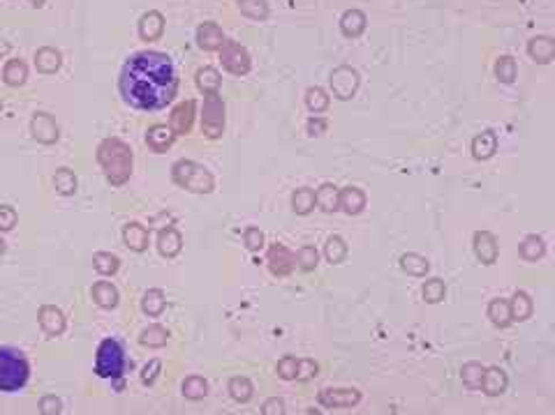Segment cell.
Instances as JSON below:
<instances>
[{
	"instance_id": "1",
	"label": "cell",
	"mask_w": 555,
	"mask_h": 415,
	"mask_svg": "<svg viewBox=\"0 0 555 415\" xmlns=\"http://www.w3.org/2000/svg\"><path fill=\"white\" fill-rule=\"evenodd\" d=\"M123 102L137 111H162L179 95V69L171 56L155 48L132 53L119 76Z\"/></svg>"
},
{
	"instance_id": "2",
	"label": "cell",
	"mask_w": 555,
	"mask_h": 415,
	"mask_svg": "<svg viewBox=\"0 0 555 415\" xmlns=\"http://www.w3.org/2000/svg\"><path fill=\"white\" fill-rule=\"evenodd\" d=\"M95 160L111 187H123L130 183L134 171V153L130 143H125L119 136L102 138L95 150Z\"/></svg>"
},
{
	"instance_id": "3",
	"label": "cell",
	"mask_w": 555,
	"mask_h": 415,
	"mask_svg": "<svg viewBox=\"0 0 555 415\" xmlns=\"http://www.w3.org/2000/svg\"><path fill=\"white\" fill-rule=\"evenodd\" d=\"M31 381V362L14 346H0V392H19Z\"/></svg>"
},
{
	"instance_id": "4",
	"label": "cell",
	"mask_w": 555,
	"mask_h": 415,
	"mask_svg": "<svg viewBox=\"0 0 555 415\" xmlns=\"http://www.w3.org/2000/svg\"><path fill=\"white\" fill-rule=\"evenodd\" d=\"M171 183L181 187L185 192L192 194H211L216 190V180H213V173L192 160H179L171 164Z\"/></svg>"
},
{
	"instance_id": "5",
	"label": "cell",
	"mask_w": 555,
	"mask_h": 415,
	"mask_svg": "<svg viewBox=\"0 0 555 415\" xmlns=\"http://www.w3.org/2000/svg\"><path fill=\"white\" fill-rule=\"evenodd\" d=\"M128 372V358L119 339L106 337L95 351V374L106 381H121Z\"/></svg>"
},
{
	"instance_id": "6",
	"label": "cell",
	"mask_w": 555,
	"mask_h": 415,
	"mask_svg": "<svg viewBox=\"0 0 555 415\" xmlns=\"http://www.w3.org/2000/svg\"><path fill=\"white\" fill-rule=\"evenodd\" d=\"M201 132L206 138H220L225 134V102L218 95H206L201 106Z\"/></svg>"
},
{
	"instance_id": "7",
	"label": "cell",
	"mask_w": 555,
	"mask_h": 415,
	"mask_svg": "<svg viewBox=\"0 0 555 415\" xmlns=\"http://www.w3.org/2000/svg\"><path fill=\"white\" fill-rule=\"evenodd\" d=\"M359 86H361V76H359V72L352 65H338L329 76L331 95L340 102L352 100V97L356 95V91H359Z\"/></svg>"
},
{
	"instance_id": "8",
	"label": "cell",
	"mask_w": 555,
	"mask_h": 415,
	"mask_svg": "<svg viewBox=\"0 0 555 415\" xmlns=\"http://www.w3.org/2000/svg\"><path fill=\"white\" fill-rule=\"evenodd\" d=\"M220 63L225 67V72L234 76H246L252 69V58L248 53V48L239 42H234V39H227L225 46L220 48Z\"/></svg>"
},
{
	"instance_id": "9",
	"label": "cell",
	"mask_w": 555,
	"mask_h": 415,
	"mask_svg": "<svg viewBox=\"0 0 555 415\" xmlns=\"http://www.w3.org/2000/svg\"><path fill=\"white\" fill-rule=\"evenodd\" d=\"M31 134L37 143L42 145H54L61 138V127H58L56 118L46 111H35L31 118Z\"/></svg>"
},
{
	"instance_id": "10",
	"label": "cell",
	"mask_w": 555,
	"mask_h": 415,
	"mask_svg": "<svg viewBox=\"0 0 555 415\" xmlns=\"http://www.w3.org/2000/svg\"><path fill=\"white\" fill-rule=\"evenodd\" d=\"M194 118H197V102L194 100H185L181 104H176L171 108L169 116V127L176 136H185L192 132Z\"/></svg>"
},
{
	"instance_id": "11",
	"label": "cell",
	"mask_w": 555,
	"mask_h": 415,
	"mask_svg": "<svg viewBox=\"0 0 555 415\" xmlns=\"http://www.w3.org/2000/svg\"><path fill=\"white\" fill-rule=\"evenodd\" d=\"M472 250H474L476 261L484 265H493L500 256L498 238H495V233H491V231H476L472 235Z\"/></svg>"
},
{
	"instance_id": "12",
	"label": "cell",
	"mask_w": 555,
	"mask_h": 415,
	"mask_svg": "<svg viewBox=\"0 0 555 415\" xmlns=\"http://www.w3.org/2000/svg\"><path fill=\"white\" fill-rule=\"evenodd\" d=\"M266 263H269V270L276 277H287L291 270H294L296 256H294V252H289L282 242H274L266 252Z\"/></svg>"
},
{
	"instance_id": "13",
	"label": "cell",
	"mask_w": 555,
	"mask_h": 415,
	"mask_svg": "<svg viewBox=\"0 0 555 415\" xmlns=\"http://www.w3.org/2000/svg\"><path fill=\"white\" fill-rule=\"evenodd\" d=\"M194 39H197V46L201 48V51H220L222 46H225L227 37H225V31L216 24V21H204L197 26V33H194Z\"/></svg>"
},
{
	"instance_id": "14",
	"label": "cell",
	"mask_w": 555,
	"mask_h": 415,
	"mask_svg": "<svg viewBox=\"0 0 555 415\" xmlns=\"http://www.w3.org/2000/svg\"><path fill=\"white\" fill-rule=\"evenodd\" d=\"M146 145H149V150L155 153V155H164L169 150V148L174 145V141H176V134L171 132L169 125H151L149 132H146Z\"/></svg>"
},
{
	"instance_id": "15",
	"label": "cell",
	"mask_w": 555,
	"mask_h": 415,
	"mask_svg": "<svg viewBox=\"0 0 555 415\" xmlns=\"http://www.w3.org/2000/svg\"><path fill=\"white\" fill-rule=\"evenodd\" d=\"M123 245L128 247L130 252H146L151 245V231L146 229V226L141 222H128L123 226Z\"/></svg>"
},
{
	"instance_id": "16",
	"label": "cell",
	"mask_w": 555,
	"mask_h": 415,
	"mask_svg": "<svg viewBox=\"0 0 555 415\" xmlns=\"http://www.w3.org/2000/svg\"><path fill=\"white\" fill-rule=\"evenodd\" d=\"M155 247H158L162 259H176V256L183 252L181 231L176 226H164V229H160V233H158V242H155Z\"/></svg>"
},
{
	"instance_id": "17",
	"label": "cell",
	"mask_w": 555,
	"mask_h": 415,
	"mask_svg": "<svg viewBox=\"0 0 555 415\" xmlns=\"http://www.w3.org/2000/svg\"><path fill=\"white\" fill-rule=\"evenodd\" d=\"M470 150H472V157L476 162H486L491 160V157L498 153V134H495L493 130H484L479 132L470 143Z\"/></svg>"
},
{
	"instance_id": "18",
	"label": "cell",
	"mask_w": 555,
	"mask_h": 415,
	"mask_svg": "<svg viewBox=\"0 0 555 415\" xmlns=\"http://www.w3.org/2000/svg\"><path fill=\"white\" fill-rule=\"evenodd\" d=\"M338 24H340V33H343L347 39H356L366 33L368 16H366V12H361V9H345Z\"/></svg>"
},
{
	"instance_id": "19",
	"label": "cell",
	"mask_w": 555,
	"mask_h": 415,
	"mask_svg": "<svg viewBox=\"0 0 555 415\" xmlns=\"http://www.w3.org/2000/svg\"><path fill=\"white\" fill-rule=\"evenodd\" d=\"M137 31H139V37L144 39V42H155V39H160L162 33H164V16H162V12H158V9H151V12H146L139 19Z\"/></svg>"
},
{
	"instance_id": "20",
	"label": "cell",
	"mask_w": 555,
	"mask_h": 415,
	"mask_svg": "<svg viewBox=\"0 0 555 415\" xmlns=\"http://www.w3.org/2000/svg\"><path fill=\"white\" fill-rule=\"evenodd\" d=\"M528 56L534 63L546 65L555 58V39L549 35H537L528 42Z\"/></svg>"
},
{
	"instance_id": "21",
	"label": "cell",
	"mask_w": 555,
	"mask_h": 415,
	"mask_svg": "<svg viewBox=\"0 0 555 415\" xmlns=\"http://www.w3.org/2000/svg\"><path fill=\"white\" fill-rule=\"evenodd\" d=\"M366 192L361 190V187H345V190H340V210H343L345 215L354 217V215H361L364 208H366Z\"/></svg>"
},
{
	"instance_id": "22",
	"label": "cell",
	"mask_w": 555,
	"mask_h": 415,
	"mask_svg": "<svg viewBox=\"0 0 555 415\" xmlns=\"http://www.w3.org/2000/svg\"><path fill=\"white\" fill-rule=\"evenodd\" d=\"M63 65V53L54 46H42L35 51V67L42 74H56Z\"/></svg>"
},
{
	"instance_id": "23",
	"label": "cell",
	"mask_w": 555,
	"mask_h": 415,
	"mask_svg": "<svg viewBox=\"0 0 555 415\" xmlns=\"http://www.w3.org/2000/svg\"><path fill=\"white\" fill-rule=\"evenodd\" d=\"M194 83H197L199 93L206 95H218L220 86H222V76L216 67H199L197 74H194Z\"/></svg>"
},
{
	"instance_id": "24",
	"label": "cell",
	"mask_w": 555,
	"mask_h": 415,
	"mask_svg": "<svg viewBox=\"0 0 555 415\" xmlns=\"http://www.w3.org/2000/svg\"><path fill=\"white\" fill-rule=\"evenodd\" d=\"M317 208L322 212H338L340 210V190L334 183H322L317 187Z\"/></svg>"
},
{
	"instance_id": "25",
	"label": "cell",
	"mask_w": 555,
	"mask_h": 415,
	"mask_svg": "<svg viewBox=\"0 0 555 415\" xmlns=\"http://www.w3.org/2000/svg\"><path fill=\"white\" fill-rule=\"evenodd\" d=\"M519 254H521V259H523V261L534 263V261L544 259V254H546V242H544L541 235L530 233V235H525V238L521 240V245H519Z\"/></svg>"
},
{
	"instance_id": "26",
	"label": "cell",
	"mask_w": 555,
	"mask_h": 415,
	"mask_svg": "<svg viewBox=\"0 0 555 415\" xmlns=\"http://www.w3.org/2000/svg\"><path fill=\"white\" fill-rule=\"evenodd\" d=\"M291 210H294L296 215L306 217L315 210L317 205V196H315V190L313 187H299V190L291 192Z\"/></svg>"
},
{
	"instance_id": "27",
	"label": "cell",
	"mask_w": 555,
	"mask_h": 415,
	"mask_svg": "<svg viewBox=\"0 0 555 415\" xmlns=\"http://www.w3.org/2000/svg\"><path fill=\"white\" fill-rule=\"evenodd\" d=\"M26 78H28V65L21 58H9L3 67V81L9 88H19L26 83Z\"/></svg>"
},
{
	"instance_id": "28",
	"label": "cell",
	"mask_w": 555,
	"mask_h": 415,
	"mask_svg": "<svg viewBox=\"0 0 555 415\" xmlns=\"http://www.w3.org/2000/svg\"><path fill=\"white\" fill-rule=\"evenodd\" d=\"M398 263H401V270H403L405 275H410V277H426L428 270H431V263H428L426 256L416 254V252L403 254L401 261H398Z\"/></svg>"
},
{
	"instance_id": "29",
	"label": "cell",
	"mask_w": 555,
	"mask_h": 415,
	"mask_svg": "<svg viewBox=\"0 0 555 415\" xmlns=\"http://www.w3.org/2000/svg\"><path fill=\"white\" fill-rule=\"evenodd\" d=\"M93 300L102 309H114L119 304V289L111 282H97L93 286Z\"/></svg>"
},
{
	"instance_id": "30",
	"label": "cell",
	"mask_w": 555,
	"mask_h": 415,
	"mask_svg": "<svg viewBox=\"0 0 555 415\" xmlns=\"http://www.w3.org/2000/svg\"><path fill=\"white\" fill-rule=\"evenodd\" d=\"M493 72H495V78H498L500 83L509 86V83L516 81V76H519V63H516L514 56H500L498 61H495Z\"/></svg>"
},
{
	"instance_id": "31",
	"label": "cell",
	"mask_w": 555,
	"mask_h": 415,
	"mask_svg": "<svg viewBox=\"0 0 555 415\" xmlns=\"http://www.w3.org/2000/svg\"><path fill=\"white\" fill-rule=\"evenodd\" d=\"M40 323L49 334H61L65 330L63 312L58 307H51V304H46V307L40 309Z\"/></svg>"
},
{
	"instance_id": "32",
	"label": "cell",
	"mask_w": 555,
	"mask_h": 415,
	"mask_svg": "<svg viewBox=\"0 0 555 415\" xmlns=\"http://www.w3.org/2000/svg\"><path fill=\"white\" fill-rule=\"evenodd\" d=\"M347 252H349V247H347L345 238H340V235H329L326 245H324V259L331 265L343 263L347 259Z\"/></svg>"
},
{
	"instance_id": "33",
	"label": "cell",
	"mask_w": 555,
	"mask_h": 415,
	"mask_svg": "<svg viewBox=\"0 0 555 415\" xmlns=\"http://www.w3.org/2000/svg\"><path fill=\"white\" fill-rule=\"evenodd\" d=\"M329 104H331V97H329V93L324 91V88L310 86L308 91H306V106H308V111L313 113V116L324 113L326 108H329Z\"/></svg>"
},
{
	"instance_id": "34",
	"label": "cell",
	"mask_w": 555,
	"mask_h": 415,
	"mask_svg": "<svg viewBox=\"0 0 555 415\" xmlns=\"http://www.w3.org/2000/svg\"><path fill=\"white\" fill-rule=\"evenodd\" d=\"M239 12L243 16L252 19V21H264L271 14V7H269V0H239Z\"/></svg>"
},
{
	"instance_id": "35",
	"label": "cell",
	"mask_w": 555,
	"mask_h": 415,
	"mask_svg": "<svg viewBox=\"0 0 555 415\" xmlns=\"http://www.w3.org/2000/svg\"><path fill=\"white\" fill-rule=\"evenodd\" d=\"M93 268L102 277H114L121 270V259L111 252H97L93 254Z\"/></svg>"
},
{
	"instance_id": "36",
	"label": "cell",
	"mask_w": 555,
	"mask_h": 415,
	"mask_svg": "<svg viewBox=\"0 0 555 415\" xmlns=\"http://www.w3.org/2000/svg\"><path fill=\"white\" fill-rule=\"evenodd\" d=\"M54 187L56 192L61 196H72L76 192V187H79V180H76V175L72 169H67V166H63V169H58L54 173Z\"/></svg>"
},
{
	"instance_id": "37",
	"label": "cell",
	"mask_w": 555,
	"mask_h": 415,
	"mask_svg": "<svg viewBox=\"0 0 555 415\" xmlns=\"http://www.w3.org/2000/svg\"><path fill=\"white\" fill-rule=\"evenodd\" d=\"M509 314L514 321H525L532 314V300L525 291H516L514 298L509 300Z\"/></svg>"
},
{
	"instance_id": "38",
	"label": "cell",
	"mask_w": 555,
	"mask_h": 415,
	"mask_svg": "<svg viewBox=\"0 0 555 415\" xmlns=\"http://www.w3.org/2000/svg\"><path fill=\"white\" fill-rule=\"evenodd\" d=\"M296 256V265L304 272H310V270H315L317 268V263H319V250L315 245H304V247H299V252L294 254Z\"/></svg>"
},
{
	"instance_id": "39",
	"label": "cell",
	"mask_w": 555,
	"mask_h": 415,
	"mask_svg": "<svg viewBox=\"0 0 555 415\" xmlns=\"http://www.w3.org/2000/svg\"><path fill=\"white\" fill-rule=\"evenodd\" d=\"M489 316H491V321H493L495 325H500V328H504V325H509V321H511L509 302H507V300H502V298L491 300V304H489Z\"/></svg>"
},
{
	"instance_id": "40",
	"label": "cell",
	"mask_w": 555,
	"mask_h": 415,
	"mask_svg": "<svg viewBox=\"0 0 555 415\" xmlns=\"http://www.w3.org/2000/svg\"><path fill=\"white\" fill-rule=\"evenodd\" d=\"M243 245H246V250L252 252V254L261 252V250H264V245H266L264 231H261L259 226H248V229L243 231Z\"/></svg>"
},
{
	"instance_id": "41",
	"label": "cell",
	"mask_w": 555,
	"mask_h": 415,
	"mask_svg": "<svg viewBox=\"0 0 555 415\" xmlns=\"http://www.w3.org/2000/svg\"><path fill=\"white\" fill-rule=\"evenodd\" d=\"M141 307H144V312L149 314V316H158L164 309V293L160 289L146 291L144 300H141Z\"/></svg>"
},
{
	"instance_id": "42",
	"label": "cell",
	"mask_w": 555,
	"mask_h": 415,
	"mask_svg": "<svg viewBox=\"0 0 555 415\" xmlns=\"http://www.w3.org/2000/svg\"><path fill=\"white\" fill-rule=\"evenodd\" d=\"M444 293H446V286H444L442 280H437V277H433V280H426L424 289H421L424 300L431 302V304L440 302V300L444 298Z\"/></svg>"
},
{
	"instance_id": "43",
	"label": "cell",
	"mask_w": 555,
	"mask_h": 415,
	"mask_svg": "<svg viewBox=\"0 0 555 415\" xmlns=\"http://www.w3.org/2000/svg\"><path fill=\"white\" fill-rule=\"evenodd\" d=\"M484 379H486L484 381L486 392H489V394H500L504 390V385H507V376H504L500 369H491Z\"/></svg>"
},
{
	"instance_id": "44",
	"label": "cell",
	"mask_w": 555,
	"mask_h": 415,
	"mask_svg": "<svg viewBox=\"0 0 555 415\" xmlns=\"http://www.w3.org/2000/svg\"><path fill=\"white\" fill-rule=\"evenodd\" d=\"M19 222V215L12 205H0V233L12 231Z\"/></svg>"
},
{
	"instance_id": "45",
	"label": "cell",
	"mask_w": 555,
	"mask_h": 415,
	"mask_svg": "<svg viewBox=\"0 0 555 415\" xmlns=\"http://www.w3.org/2000/svg\"><path fill=\"white\" fill-rule=\"evenodd\" d=\"M167 342V332H164L160 325H151L149 330L141 332V344H149V346H162Z\"/></svg>"
},
{
	"instance_id": "46",
	"label": "cell",
	"mask_w": 555,
	"mask_h": 415,
	"mask_svg": "<svg viewBox=\"0 0 555 415\" xmlns=\"http://www.w3.org/2000/svg\"><path fill=\"white\" fill-rule=\"evenodd\" d=\"M183 392L188 394V397H192V399H199V397H204L206 394V383H204L201 379H188L183 383Z\"/></svg>"
},
{
	"instance_id": "47",
	"label": "cell",
	"mask_w": 555,
	"mask_h": 415,
	"mask_svg": "<svg viewBox=\"0 0 555 415\" xmlns=\"http://www.w3.org/2000/svg\"><path fill=\"white\" fill-rule=\"evenodd\" d=\"M229 390L234 394V399H239V401H248L250 394H252V388H250V383L246 379H234Z\"/></svg>"
},
{
	"instance_id": "48",
	"label": "cell",
	"mask_w": 555,
	"mask_h": 415,
	"mask_svg": "<svg viewBox=\"0 0 555 415\" xmlns=\"http://www.w3.org/2000/svg\"><path fill=\"white\" fill-rule=\"evenodd\" d=\"M463 379L470 388H476V385H481V381H484V369L479 367V364H467L465 372H463Z\"/></svg>"
},
{
	"instance_id": "49",
	"label": "cell",
	"mask_w": 555,
	"mask_h": 415,
	"mask_svg": "<svg viewBox=\"0 0 555 415\" xmlns=\"http://www.w3.org/2000/svg\"><path fill=\"white\" fill-rule=\"evenodd\" d=\"M326 127H329L326 118H322V116H310V121H308V125H306V132H308L310 136H322V134L326 132Z\"/></svg>"
},
{
	"instance_id": "50",
	"label": "cell",
	"mask_w": 555,
	"mask_h": 415,
	"mask_svg": "<svg viewBox=\"0 0 555 415\" xmlns=\"http://www.w3.org/2000/svg\"><path fill=\"white\" fill-rule=\"evenodd\" d=\"M359 399V394L352 390H336V394H331V397H326L324 394V401L326 404H352V401H356Z\"/></svg>"
},
{
	"instance_id": "51",
	"label": "cell",
	"mask_w": 555,
	"mask_h": 415,
	"mask_svg": "<svg viewBox=\"0 0 555 415\" xmlns=\"http://www.w3.org/2000/svg\"><path fill=\"white\" fill-rule=\"evenodd\" d=\"M280 376L282 379H294L296 376V360L294 358H285L280 362Z\"/></svg>"
},
{
	"instance_id": "52",
	"label": "cell",
	"mask_w": 555,
	"mask_h": 415,
	"mask_svg": "<svg viewBox=\"0 0 555 415\" xmlns=\"http://www.w3.org/2000/svg\"><path fill=\"white\" fill-rule=\"evenodd\" d=\"M264 415H285V411H282V401H280V399H271V401H266Z\"/></svg>"
},
{
	"instance_id": "53",
	"label": "cell",
	"mask_w": 555,
	"mask_h": 415,
	"mask_svg": "<svg viewBox=\"0 0 555 415\" xmlns=\"http://www.w3.org/2000/svg\"><path fill=\"white\" fill-rule=\"evenodd\" d=\"M58 409H61V404H58L56 399H44L42 401V411H44V415H58Z\"/></svg>"
},
{
	"instance_id": "54",
	"label": "cell",
	"mask_w": 555,
	"mask_h": 415,
	"mask_svg": "<svg viewBox=\"0 0 555 415\" xmlns=\"http://www.w3.org/2000/svg\"><path fill=\"white\" fill-rule=\"evenodd\" d=\"M28 3H31L33 7H42V5L46 3V0H28Z\"/></svg>"
},
{
	"instance_id": "55",
	"label": "cell",
	"mask_w": 555,
	"mask_h": 415,
	"mask_svg": "<svg viewBox=\"0 0 555 415\" xmlns=\"http://www.w3.org/2000/svg\"><path fill=\"white\" fill-rule=\"evenodd\" d=\"M5 250H7V245H5V240H3V238H0V256L5 254Z\"/></svg>"
},
{
	"instance_id": "56",
	"label": "cell",
	"mask_w": 555,
	"mask_h": 415,
	"mask_svg": "<svg viewBox=\"0 0 555 415\" xmlns=\"http://www.w3.org/2000/svg\"><path fill=\"white\" fill-rule=\"evenodd\" d=\"M9 51V46L7 44H0V53H7Z\"/></svg>"
},
{
	"instance_id": "57",
	"label": "cell",
	"mask_w": 555,
	"mask_h": 415,
	"mask_svg": "<svg viewBox=\"0 0 555 415\" xmlns=\"http://www.w3.org/2000/svg\"><path fill=\"white\" fill-rule=\"evenodd\" d=\"M0 108H3V100H0Z\"/></svg>"
},
{
	"instance_id": "58",
	"label": "cell",
	"mask_w": 555,
	"mask_h": 415,
	"mask_svg": "<svg viewBox=\"0 0 555 415\" xmlns=\"http://www.w3.org/2000/svg\"><path fill=\"white\" fill-rule=\"evenodd\" d=\"M310 415H317V413H310Z\"/></svg>"
}]
</instances>
